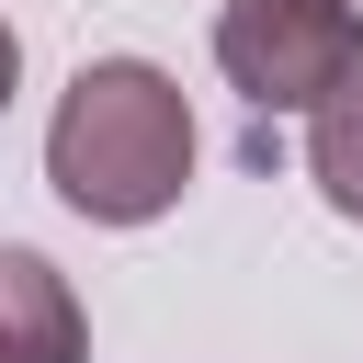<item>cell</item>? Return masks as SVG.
Returning a JSON list of instances; mask_svg holds the SVG:
<instances>
[{
  "instance_id": "6da1fadb",
  "label": "cell",
  "mask_w": 363,
  "mask_h": 363,
  "mask_svg": "<svg viewBox=\"0 0 363 363\" xmlns=\"http://www.w3.org/2000/svg\"><path fill=\"white\" fill-rule=\"evenodd\" d=\"M45 182L68 216L91 227H147L182 204L193 182V113H182V79L147 68V57H91L45 125Z\"/></svg>"
},
{
  "instance_id": "7a4b0ae2",
  "label": "cell",
  "mask_w": 363,
  "mask_h": 363,
  "mask_svg": "<svg viewBox=\"0 0 363 363\" xmlns=\"http://www.w3.org/2000/svg\"><path fill=\"white\" fill-rule=\"evenodd\" d=\"M216 68L261 113H318L363 68V0H227L216 11Z\"/></svg>"
},
{
  "instance_id": "3957f363",
  "label": "cell",
  "mask_w": 363,
  "mask_h": 363,
  "mask_svg": "<svg viewBox=\"0 0 363 363\" xmlns=\"http://www.w3.org/2000/svg\"><path fill=\"white\" fill-rule=\"evenodd\" d=\"M0 363H91L68 272L45 250H23V238H0Z\"/></svg>"
},
{
  "instance_id": "277c9868",
  "label": "cell",
  "mask_w": 363,
  "mask_h": 363,
  "mask_svg": "<svg viewBox=\"0 0 363 363\" xmlns=\"http://www.w3.org/2000/svg\"><path fill=\"white\" fill-rule=\"evenodd\" d=\"M306 182H318V193L363 227V68H352V79L306 113Z\"/></svg>"
},
{
  "instance_id": "5b68a950",
  "label": "cell",
  "mask_w": 363,
  "mask_h": 363,
  "mask_svg": "<svg viewBox=\"0 0 363 363\" xmlns=\"http://www.w3.org/2000/svg\"><path fill=\"white\" fill-rule=\"evenodd\" d=\"M11 79H23V34L0 23V113H11Z\"/></svg>"
}]
</instances>
